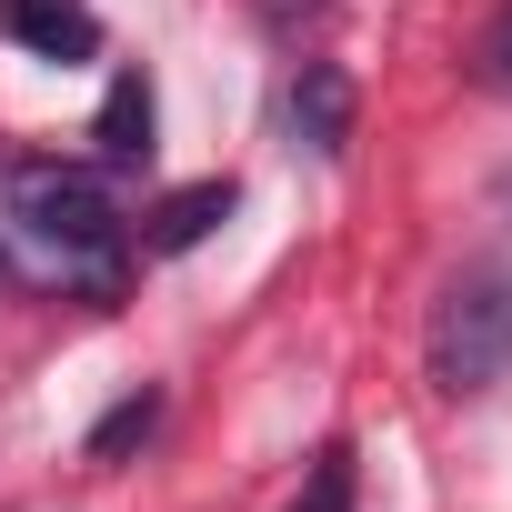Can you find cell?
<instances>
[{"instance_id": "cell-1", "label": "cell", "mask_w": 512, "mask_h": 512, "mask_svg": "<svg viewBox=\"0 0 512 512\" xmlns=\"http://www.w3.org/2000/svg\"><path fill=\"white\" fill-rule=\"evenodd\" d=\"M11 221H21L31 241H51L61 262H81V282H91L101 302L121 292V211H111V191H101L91 171H51V161L11 171Z\"/></svg>"}, {"instance_id": "cell-2", "label": "cell", "mask_w": 512, "mask_h": 512, "mask_svg": "<svg viewBox=\"0 0 512 512\" xmlns=\"http://www.w3.org/2000/svg\"><path fill=\"white\" fill-rule=\"evenodd\" d=\"M422 372L432 392H492L512 372V282L502 272H462L442 302H432V332H422Z\"/></svg>"}, {"instance_id": "cell-3", "label": "cell", "mask_w": 512, "mask_h": 512, "mask_svg": "<svg viewBox=\"0 0 512 512\" xmlns=\"http://www.w3.org/2000/svg\"><path fill=\"white\" fill-rule=\"evenodd\" d=\"M0 31H11L21 51H41V61H91L101 51L91 0H0Z\"/></svg>"}, {"instance_id": "cell-4", "label": "cell", "mask_w": 512, "mask_h": 512, "mask_svg": "<svg viewBox=\"0 0 512 512\" xmlns=\"http://www.w3.org/2000/svg\"><path fill=\"white\" fill-rule=\"evenodd\" d=\"M292 141L322 151V161L352 141V71L342 61H302V81H292Z\"/></svg>"}, {"instance_id": "cell-5", "label": "cell", "mask_w": 512, "mask_h": 512, "mask_svg": "<svg viewBox=\"0 0 512 512\" xmlns=\"http://www.w3.org/2000/svg\"><path fill=\"white\" fill-rule=\"evenodd\" d=\"M231 201H241L231 181H191V191H171V201H161V211L141 221V251H161V262H181V251H201V241H211V231L231 221Z\"/></svg>"}, {"instance_id": "cell-6", "label": "cell", "mask_w": 512, "mask_h": 512, "mask_svg": "<svg viewBox=\"0 0 512 512\" xmlns=\"http://www.w3.org/2000/svg\"><path fill=\"white\" fill-rule=\"evenodd\" d=\"M91 141H101V161H111V171H141V161H151V81H141V71H121V81L101 91Z\"/></svg>"}, {"instance_id": "cell-7", "label": "cell", "mask_w": 512, "mask_h": 512, "mask_svg": "<svg viewBox=\"0 0 512 512\" xmlns=\"http://www.w3.org/2000/svg\"><path fill=\"white\" fill-rule=\"evenodd\" d=\"M151 432H161V392L141 382L131 402H111V412H101V432H91V462H121V452H131V442H151Z\"/></svg>"}, {"instance_id": "cell-8", "label": "cell", "mask_w": 512, "mask_h": 512, "mask_svg": "<svg viewBox=\"0 0 512 512\" xmlns=\"http://www.w3.org/2000/svg\"><path fill=\"white\" fill-rule=\"evenodd\" d=\"M292 512H352V452H342V442L312 462V482H302V502H292Z\"/></svg>"}, {"instance_id": "cell-9", "label": "cell", "mask_w": 512, "mask_h": 512, "mask_svg": "<svg viewBox=\"0 0 512 512\" xmlns=\"http://www.w3.org/2000/svg\"><path fill=\"white\" fill-rule=\"evenodd\" d=\"M251 11H262V31H272V41H302V31H322V21H332V0H251Z\"/></svg>"}, {"instance_id": "cell-10", "label": "cell", "mask_w": 512, "mask_h": 512, "mask_svg": "<svg viewBox=\"0 0 512 512\" xmlns=\"http://www.w3.org/2000/svg\"><path fill=\"white\" fill-rule=\"evenodd\" d=\"M472 71H482L492 91H512V11H502V21H492V31L472 41Z\"/></svg>"}]
</instances>
